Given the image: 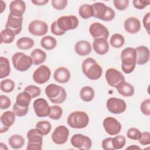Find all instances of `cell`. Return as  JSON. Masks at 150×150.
<instances>
[{"mask_svg": "<svg viewBox=\"0 0 150 150\" xmlns=\"http://www.w3.org/2000/svg\"><path fill=\"white\" fill-rule=\"evenodd\" d=\"M150 4L149 0H134L132 4L134 6L138 9H143Z\"/></svg>", "mask_w": 150, "mask_h": 150, "instance_id": "obj_48", "label": "cell"}, {"mask_svg": "<svg viewBox=\"0 0 150 150\" xmlns=\"http://www.w3.org/2000/svg\"><path fill=\"white\" fill-rule=\"evenodd\" d=\"M45 94L54 104L63 103L66 99L67 94L63 87L55 84H50L45 88Z\"/></svg>", "mask_w": 150, "mask_h": 150, "instance_id": "obj_3", "label": "cell"}, {"mask_svg": "<svg viewBox=\"0 0 150 150\" xmlns=\"http://www.w3.org/2000/svg\"><path fill=\"white\" fill-rule=\"evenodd\" d=\"M101 146L104 150H114L112 145V138H105L101 142Z\"/></svg>", "mask_w": 150, "mask_h": 150, "instance_id": "obj_49", "label": "cell"}, {"mask_svg": "<svg viewBox=\"0 0 150 150\" xmlns=\"http://www.w3.org/2000/svg\"><path fill=\"white\" fill-rule=\"evenodd\" d=\"M141 111L145 115H150V100L149 98L144 100L140 106Z\"/></svg>", "mask_w": 150, "mask_h": 150, "instance_id": "obj_47", "label": "cell"}, {"mask_svg": "<svg viewBox=\"0 0 150 150\" xmlns=\"http://www.w3.org/2000/svg\"><path fill=\"white\" fill-rule=\"evenodd\" d=\"M56 23L60 30L65 33L67 30L77 28L79 25V19L74 15L62 16L57 19Z\"/></svg>", "mask_w": 150, "mask_h": 150, "instance_id": "obj_8", "label": "cell"}, {"mask_svg": "<svg viewBox=\"0 0 150 150\" xmlns=\"http://www.w3.org/2000/svg\"><path fill=\"white\" fill-rule=\"evenodd\" d=\"M5 8H6L5 3L4 1H1V11H0L1 13L3 12V11L5 9Z\"/></svg>", "mask_w": 150, "mask_h": 150, "instance_id": "obj_54", "label": "cell"}, {"mask_svg": "<svg viewBox=\"0 0 150 150\" xmlns=\"http://www.w3.org/2000/svg\"><path fill=\"white\" fill-rule=\"evenodd\" d=\"M12 62L15 69L22 72L28 70L33 64L31 57L22 52H17L13 54Z\"/></svg>", "mask_w": 150, "mask_h": 150, "instance_id": "obj_7", "label": "cell"}, {"mask_svg": "<svg viewBox=\"0 0 150 150\" xmlns=\"http://www.w3.org/2000/svg\"><path fill=\"white\" fill-rule=\"evenodd\" d=\"M137 52V63L144 65L149 60V50L145 46H139L135 49Z\"/></svg>", "mask_w": 150, "mask_h": 150, "instance_id": "obj_23", "label": "cell"}, {"mask_svg": "<svg viewBox=\"0 0 150 150\" xmlns=\"http://www.w3.org/2000/svg\"><path fill=\"white\" fill-rule=\"evenodd\" d=\"M127 149H140L141 148H140L139 146H136V145H132L129 146H128V148H127Z\"/></svg>", "mask_w": 150, "mask_h": 150, "instance_id": "obj_55", "label": "cell"}, {"mask_svg": "<svg viewBox=\"0 0 150 150\" xmlns=\"http://www.w3.org/2000/svg\"><path fill=\"white\" fill-rule=\"evenodd\" d=\"M67 122L68 125L73 128L82 129L88 124L89 117L84 111H76L69 114Z\"/></svg>", "mask_w": 150, "mask_h": 150, "instance_id": "obj_4", "label": "cell"}, {"mask_svg": "<svg viewBox=\"0 0 150 150\" xmlns=\"http://www.w3.org/2000/svg\"><path fill=\"white\" fill-rule=\"evenodd\" d=\"M69 131L64 125H59L57 127L52 135L53 142L57 145L65 144L69 138Z\"/></svg>", "mask_w": 150, "mask_h": 150, "instance_id": "obj_14", "label": "cell"}, {"mask_svg": "<svg viewBox=\"0 0 150 150\" xmlns=\"http://www.w3.org/2000/svg\"><path fill=\"white\" fill-rule=\"evenodd\" d=\"M94 89L90 86L83 87L80 93V98L82 100L86 102H89L93 100L94 97Z\"/></svg>", "mask_w": 150, "mask_h": 150, "instance_id": "obj_33", "label": "cell"}, {"mask_svg": "<svg viewBox=\"0 0 150 150\" xmlns=\"http://www.w3.org/2000/svg\"><path fill=\"white\" fill-rule=\"evenodd\" d=\"M35 45L34 40L28 37H22L16 41L17 47L22 50L31 49Z\"/></svg>", "mask_w": 150, "mask_h": 150, "instance_id": "obj_32", "label": "cell"}, {"mask_svg": "<svg viewBox=\"0 0 150 150\" xmlns=\"http://www.w3.org/2000/svg\"><path fill=\"white\" fill-rule=\"evenodd\" d=\"M9 146L14 149L21 148L25 144V139L22 136L18 134L12 135L8 139Z\"/></svg>", "mask_w": 150, "mask_h": 150, "instance_id": "obj_29", "label": "cell"}, {"mask_svg": "<svg viewBox=\"0 0 150 150\" xmlns=\"http://www.w3.org/2000/svg\"><path fill=\"white\" fill-rule=\"evenodd\" d=\"M32 98L31 96L28 92L23 91L17 95L15 103L21 107H29Z\"/></svg>", "mask_w": 150, "mask_h": 150, "instance_id": "obj_28", "label": "cell"}, {"mask_svg": "<svg viewBox=\"0 0 150 150\" xmlns=\"http://www.w3.org/2000/svg\"><path fill=\"white\" fill-rule=\"evenodd\" d=\"M63 114V109L59 105H52L50 106V111L49 115V117L50 119L54 120H57L60 119Z\"/></svg>", "mask_w": 150, "mask_h": 150, "instance_id": "obj_38", "label": "cell"}, {"mask_svg": "<svg viewBox=\"0 0 150 150\" xmlns=\"http://www.w3.org/2000/svg\"><path fill=\"white\" fill-rule=\"evenodd\" d=\"M74 49L76 53L81 56H84L89 54L92 50L91 44L84 40L76 42L74 46Z\"/></svg>", "mask_w": 150, "mask_h": 150, "instance_id": "obj_25", "label": "cell"}, {"mask_svg": "<svg viewBox=\"0 0 150 150\" xmlns=\"http://www.w3.org/2000/svg\"><path fill=\"white\" fill-rule=\"evenodd\" d=\"M79 14L83 19H87L93 16L94 10L93 6L88 4H83L79 9Z\"/></svg>", "mask_w": 150, "mask_h": 150, "instance_id": "obj_35", "label": "cell"}, {"mask_svg": "<svg viewBox=\"0 0 150 150\" xmlns=\"http://www.w3.org/2000/svg\"><path fill=\"white\" fill-rule=\"evenodd\" d=\"M32 3L35 4V5L41 6V5H45L47 3H48V0H32L31 1Z\"/></svg>", "mask_w": 150, "mask_h": 150, "instance_id": "obj_53", "label": "cell"}, {"mask_svg": "<svg viewBox=\"0 0 150 150\" xmlns=\"http://www.w3.org/2000/svg\"><path fill=\"white\" fill-rule=\"evenodd\" d=\"M1 43L8 44L12 43L14 40L16 34L12 30L8 28H5L1 31Z\"/></svg>", "mask_w": 150, "mask_h": 150, "instance_id": "obj_34", "label": "cell"}, {"mask_svg": "<svg viewBox=\"0 0 150 150\" xmlns=\"http://www.w3.org/2000/svg\"><path fill=\"white\" fill-rule=\"evenodd\" d=\"M70 72L68 69L64 67H60L56 69L53 74L54 79L59 83H67L70 79Z\"/></svg>", "mask_w": 150, "mask_h": 150, "instance_id": "obj_24", "label": "cell"}, {"mask_svg": "<svg viewBox=\"0 0 150 150\" xmlns=\"http://www.w3.org/2000/svg\"><path fill=\"white\" fill-rule=\"evenodd\" d=\"M12 110L16 116L23 117L27 114L29 110V107H21L18 105L16 103H15L13 106Z\"/></svg>", "mask_w": 150, "mask_h": 150, "instance_id": "obj_42", "label": "cell"}, {"mask_svg": "<svg viewBox=\"0 0 150 150\" xmlns=\"http://www.w3.org/2000/svg\"><path fill=\"white\" fill-rule=\"evenodd\" d=\"M121 69L126 74L132 73L137 64V52L135 49L128 47L125 48L121 53Z\"/></svg>", "mask_w": 150, "mask_h": 150, "instance_id": "obj_1", "label": "cell"}, {"mask_svg": "<svg viewBox=\"0 0 150 150\" xmlns=\"http://www.w3.org/2000/svg\"><path fill=\"white\" fill-rule=\"evenodd\" d=\"M113 4L115 8L119 11L125 10L129 5L128 0H114Z\"/></svg>", "mask_w": 150, "mask_h": 150, "instance_id": "obj_45", "label": "cell"}, {"mask_svg": "<svg viewBox=\"0 0 150 150\" xmlns=\"http://www.w3.org/2000/svg\"><path fill=\"white\" fill-rule=\"evenodd\" d=\"M93 47L95 52L100 55L106 54L110 48L108 42L104 38L94 39L93 42Z\"/></svg>", "mask_w": 150, "mask_h": 150, "instance_id": "obj_22", "label": "cell"}, {"mask_svg": "<svg viewBox=\"0 0 150 150\" xmlns=\"http://www.w3.org/2000/svg\"><path fill=\"white\" fill-rule=\"evenodd\" d=\"M0 149L4 150V149H8V148L6 147V145H5L4 143L1 142L0 143Z\"/></svg>", "mask_w": 150, "mask_h": 150, "instance_id": "obj_56", "label": "cell"}, {"mask_svg": "<svg viewBox=\"0 0 150 150\" xmlns=\"http://www.w3.org/2000/svg\"><path fill=\"white\" fill-rule=\"evenodd\" d=\"M125 43V39L124 36L119 33H115L111 36L110 43L111 46L114 48L121 47Z\"/></svg>", "mask_w": 150, "mask_h": 150, "instance_id": "obj_36", "label": "cell"}, {"mask_svg": "<svg viewBox=\"0 0 150 150\" xmlns=\"http://www.w3.org/2000/svg\"><path fill=\"white\" fill-rule=\"evenodd\" d=\"M30 57L32 59L33 64L39 65L45 62L46 59V54L40 49H35L31 52Z\"/></svg>", "mask_w": 150, "mask_h": 150, "instance_id": "obj_27", "label": "cell"}, {"mask_svg": "<svg viewBox=\"0 0 150 150\" xmlns=\"http://www.w3.org/2000/svg\"><path fill=\"white\" fill-rule=\"evenodd\" d=\"M28 30L33 35L42 36L47 33L48 25L46 22L41 20H34L29 23Z\"/></svg>", "mask_w": 150, "mask_h": 150, "instance_id": "obj_16", "label": "cell"}, {"mask_svg": "<svg viewBox=\"0 0 150 150\" xmlns=\"http://www.w3.org/2000/svg\"><path fill=\"white\" fill-rule=\"evenodd\" d=\"M51 32L53 34L56 36H61L64 35L65 33L62 32L60 29L58 28L56 23V21H54L53 22V23L51 25Z\"/></svg>", "mask_w": 150, "mask_h": 150, "instance_id": "obj_51", "label": "cell"}, {"mask_svg": "<svg viewBox=\"0 0 150 150\" xmlns=\"http://www.w3.org/2000/svg\"><path fill=\"white\" fill-rule=\"evenodd\" d=\"M138 141L139 143L142 145H149L150 144V133L149 132H142L141 137Z\"/></svg>", "mask_w": 150, "mask_h": 150, "instance_id": "obj_50", "label": "cell"}, {"mask_svg": "<svg viewBox=\"0 0 150 150\" xmlns=\"http://www.w3.org/2000/svg\"><path fill=\"white\" fill-rule=\"evenodd\" d=\"M51 75L50 69L46 65H41L33 74V79L38 84H42L49 81Z\"/></svg>", "mask_w": 150, "mask_h": 150, "instance_id": "obj_13", "label": "cell"}, {"mask_svg": "<svg viewBox=\"0 0 150 150\" xmlns=\"http://www.w3.org/2000/svg\"><path fill=\"white\" fill-rule=\"evenodd\" d=\"M26 10V4L22 0L13 1L9 5L10 14L14 16L21 17Z\"/></svg>", "mask_w": 150, "mask_h": 150, "instance_id": "obj_21", "label": "cell"}, {"mask_svg": "<svg viewBox=\"0 0 150 150\" xmlns=\"http://www.w3.org/2000/svg\"><path fill=\"white\" fill-rule=\"evenodd\" d=\"M15 120V114L13 111H6L4 112L1 116V127L0 132L3 133L6 132L11 127Z\"/></svg>", "mask_w": 150, "mask_h": 150, "instance_id": "obj_19", "label": "cell"}, {"mask_svg": "<svg viewBox=\"0 0 150 150\" xmlns=\"http://www.w3.org/2000/svg\"><path fill=\"white\" fill-rule=\"evenodd\" d=\"M150 12L146 13L143 18V24L148 34H149V23H150Z\"/></svg>", "mask_w": 150, "mask_h": 150, "instance_id": "obj_52", "label": "cell"}, {"mask_svg": "<svg viewBox=\"0 0 150 150\" xmlns=\"http://www.w3.org/2000/svg\"><path fill=\"white\" fill-rule=\"evenodd\" d=\"M105 132L110 135H116L121 130V123L115 118L108 117L105 118L103 123Z\"/></svg>", "mask_w": 150, "mask_h": 150, "instance_id": "obj_11", "label": "cell"}, {"mask_svg": "<svg viewBox=\"0 0 150 150\" xmlns=\"http://www.w3.org/2000/svg\"><path fill=\"white\" fill-rule=\"evenodd\" d=\"M107 110L111 113L120 114L124 112L127 108V104L124 100L116 97L108 98L106 103Z\"/></svg>", "mask_w": 150, "mask_h": 150, "instance_id": "obj_10", "label": "cell"}, {"mask_svg": "<svg viewBox=\"0 0 150 150\" xmlns=\"http://www.w3.org/2000/svg\"><path fill=\"white\" fill-rule=\"evenodd\" d=\"M33 107L35 114L38 117H46L49 116L50 106H49L47 101L43 98H39L36 99L33 104Z\"/></svg>", "mask_w": 150, "mask_h": 150, "instance_id": "obj_12", "label": "cell"}, {"mask_svg": "<svg viewBox=\"0 0 150 150\" xmlns=\"http://www.w3.org/2000/svg\"><path fill=\"white\" fill-rule=\"evenodd\" d=\"M11 104V99L4 95L0 96V108L1 110H5L8 108Z\"/></svg>", "mask_w": 150, "mask_h": 150, "instance_id": "obj_46", "label": "cell"}, {"mask_svg": "<svg viewBox=\"0 0 150 150\" xmlns=\"http://www.w3.org/2000/svg\"><path fill=\"white\" fill-rule=\"evenodd\" d=\"M89 32L93 38H104L107 39L109 36L108 29L99 22L93 23L89 28Z\"/></svg>", "mask_w": 150, "mask_h": 150, "instance_id": "obj_17", "label": "cell"}, {"mask_svg": "<svg viewBox=\"0 0 150 150\" xmlns=\"http://www.w3.org/2000/svg\"><path fill=\"white\" fill-rule=\"evenodd\" d=\"M71 145L77 149L87 150L91 149L92 146L91 139L87 136L81 134L73 135L70 139Z\"/></svg>", "mask_w": 150, "mask_h": 150, "instance_id": "obj_9", "label": "cell"}, {"mask_svg": "<svg viewBox=\"0 0 150 150\" xmlns=\"http://www.w3.org/2000/svg\"><path fill=\"white\" fill-rule=\"evenodd\" d=\"M40 45L43 49L50 50L55 48L57 45V41L54 38L51 36H46L41 39Z\"/></svg>", "mask_w": 150, "mask_h": 150, "instance_id": "obj_31", "label": "cell"}, {"mask_svg": "<svg viewBox=\"0 0 150 150\" xmlns=\"http://www.w3.org/2000/svg\"><path fill=\"white\" fill-rule=\"evenodd\" d=\"M141 135L142 132L136 128H131L127 132V137L133 140H139L141 137Z\"/></svg>", "mask_w": 150, "mask_h": 150, "instance_id": "obj_43", "label": "cell"}, {"mask_svg": "<svg viewBox=\"0 0 150 150\" xmlns=\"http://www.w3.org/2000/svg\"><path fill=\"white\" fill-rule=\"evenodd\" d=\"M22 22L23 16L16 17L9 13L5 24V28H8L12 30L16 35H17L22 30Z\"/></svg>", "mask_w": 150, "mask_h": 150, "instance_id": "obj_18", "label": "cell"}, {"mask_svg": "<svg viewBox=\"0 0 150 150\" xmlns=\"http://www.w3.org/2000/svg\"><path fill=\"white\" fill-rule=\"evenodd\" d=\"M24 91L28 92L31 96L32 98L40 96L41 93L40 88L39 87L34 85H29L26 87L24 89Z\"/></svg>", "mask_w": 150, "mask_h": 150, "instance_id": "obj_41", "label": "cell"}, {"mask_svg": "<svg viewBox=\"0 0 150 150\" xmlns=\"http://www.w3.org/2000/svg\"><path fill=\"white\" fill-rule=\"evenodd\" d=\"M92 6L94 10L93 16L96 18L104 21H111L115 16V11L102 2H96Z\"/></svg>", "mask_w": 150, "mask_h": 150, "instance_id": "obj_5", "label": "cell"}, {"mask_svg": "<svg viewBox=\"0 0 150 150\" xmlns=\"http://www.w3.org/2000/svg\"><path fill=\"white\" fill-rule=\"evenodd\" d=\"M36 128L39 129L42 132L43 135H47L50 132L52 125L48 121H40L36 123Z\"/></svg>", "mask_w": 150, "mask_h": 150, "instance_id": "obj_39", "label": "cell"}, {"mask_svg": "<svg viewBox=\"0 0 150 150\" xmlns=\"http://www.w3.org/2000/svg\"><path fill=\"white\" fill-rule=\"evenodd\" d=\"M51 3L54 9L57 10H63L66 7L68 1L67 0H52Z\"/></svg>", "mask_w": 150, "mask_h": 150, "instance_id": "obj_44", "label": "cell"}, {"mask_svg": "<svg viewBox=\"0 0 150 150\" xmlns=\"http://www.w3.org/2000/svg\"><path fill=\"white\" fill-rule=\"evenodd\" d=\"M124 27L128 33L135 34L140 30L141 25L140 21L137 18L129 17L125 20Z\"/></svg>", "mask_w": 150, "mask_h": 150, "instance_id": "obj_20", "label": "cell"}, {"mask_svg": "<svg viewBox=\"0 0 150 150\" xmlns=\"http://www.w3.org/2000/svg\"><path fill=\"white\" fill-rule=\"evenodd\" d=\"M81 69L83 74L91 80H98L101 77L103 73L101 66L91 57H87L83 60Z\"/></svg>", "mask_w": 150, "mask_h": 150, "instance_id": "obj_2", "label": "cell"}, {"mask_svg": "<svg viewBox=\"0 0 150 150\" xmlns=\"http://www.w3.org/2000/svg\"><path fill=\"white\" fill-rule=\"evenodd\" d=\"M11 70L9 60L6 57L1 56L0 57V79H2L8 76Z\"/></svg>", "mask_w": 150, "mask_h": 150, "instance_id": "obj_30", "label": "cell"}, {"mask_svg": "<svg viewBox=\"0 0 150 150\" xmlns=\"http://www.w3.org/2000/svg\"><path fill=\"white\" fill-rule=\"evenodd\" d=\"M105 79L109 86L115 87L119 83L125 81L123 74L114 68H110L105 71Z\"/></svg>", "mask_w": 150, "mask_h": 150, "instance_id": "obj_15", "label": "cell"}, {"mask_svg": "<svg viewBox=\"0 0 150 150\" xmlns=\"http://www.w3.org/2000/svg\"><path fill=\"white\" fill-rule=\"evenodd\" d=\"M43 136L42 132L37 128L29 130L26 134V137L28 139L26 149L41 150L42 148Z\"/></svg>", "mask_w": 150, "mask_h": 150, "instance_id": "obj_6", "label": "cell"}, {"mask_svg": "<svg viewBox=\"0 0 150 150\" xmlns=\"http://www.w3.org/2000/svg\"><path fill=\"white\" fill-rule=\"evenodd\" d=\"M14 81L10 79H6L1 80L0 87L2 91L6 93L12 92L15 88Z\"/></svg>", "mask_w": 150, "mask_h": 150, "instance_id": "obj_37", "label": "cell"}, {"mask_svg": "<svg viewBox=\"0 0 150 150\" xmlns=\"http://www.w3.org/2000/svg\"><path fill=\"white\" fill-rule=\"evenodd\" d=\"M117 91L124 97H131L134 94V88L132 85L125 81H122L115 87Z\"/></svg>", "mask_w": 150, "mask_h": 150, "instance_id": "obj_26", "label": "cell"}, {"mask_svg": "<svg viewBox=\"0 0 150 150\" xmlns=\"http://www.w3.org/2000/svg\"><path fill=\"white\" fill-rule=\"evenodd\" d=\"M126 139L123 135H117L112 138V145L114 149H122L125 145Z\"/></svg>", "mask_w": 150, "mask_h": 150, "instance_id": "obj_40", "label": "cell"}]
</instances>
